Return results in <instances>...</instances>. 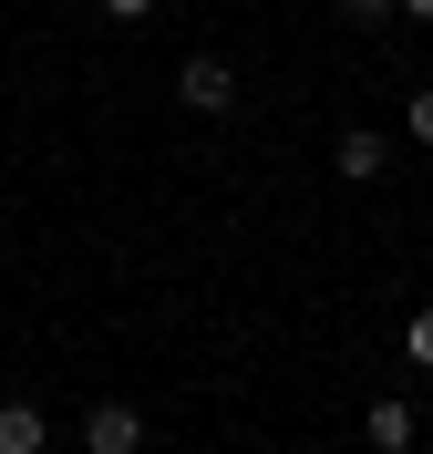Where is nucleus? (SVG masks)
I'll return each instance as SVG.
<instances>
[{"instance_id":"3","label":"nucleus","mask_w":433,"mask_h":454,"mask_svg":"<svg viewBox=\"0 0 433 454\" xmlns=\"http://www.w3.org/2000/svg\"><path fill=\"white\" fill-rule=\"evenodd\" d=\"M0 454H52V424H42V403H0Z\"/></svg>"},{"instance_id":"9","label":"nucleus","mask_w":433,"mask_h":454,"mask_svg":"<svg viewBox=\"0 0 433 454\" xmlns=\"http://www.w3.org/2000/svg\"><path fill=\"white\" fill-rule=\"evenodd\" d=\"M104 11H114V21H144V11H155V0H104Z\"/></svg>"},{"instance_id":"1","label":"nucleus","mask_w":433,"mask_h":454,"mask_svg":"<svg viewBox=\"0 0 433 454\" xmlns=\"http://www.w3.org/2000/svg\"><path fill=\"white\" fill-rule=\"evenodd\" d=\"M175 104H186V114H228V104H237V73H228L217 52H197L186 73H175Z\"/></svg>"},{"instance_id":"2","label":"nucleus","mask_w":433,"mask_h":454,"mask_svg":"<svg viewBox=\"0 0 433 454\" xmlns=\"http://www.w3.org/2000/svg\"><path fill=\"white\" fill-rule=\"evenodd\" d=\"M83 454H144V413L135 403H93L83 413Z\"/></svg>"},{"instance_id":"10","label":"nucleus","mask_w":433,"mask_h":454,"mask_svg":"<svg viewBox=\"0 0 433 454\" xmlns=\"http://www.w3.org/2000/svg\"><path fill=\"white\" fill-rule=\"evenodd\" d=\"M392 11H413V21H433V0H392Z\"/></svg>"},{"instance_id":"6","label":"nucleus","mask_w":433,"mask_h":454,"mask_svg":"<svg viewBox=\"0 0 433 454\" xmlns=\"http://www.w3.org/2000/svg\"><path fill=\"white\" fill-rule=\"evenodd\" d=\"M403 362H423V372H433V310H413V320H403Z\"/></svg>"},{"instance_id":"8","label":"nucleus","mask_w":433,"mask_h":454,"mask_svg":"<svg viewBox=\"0 0 433 454\" xmlns=\"http://www.w3.org/2000/svg\"><path fill=\"white\" fill-rule=\"evenodd\" d=\"M341 11H351V21H382V11H392V0H341Z\"/></svg>"},{"instance_id":"5","label":"nucleus","mask_w":433,"mask_h":454,"mask_svg":"<svg viewBox=\"0 0 433 454\" xmlns=\"http://www.w3.org/2000/svg\"><path fill=\"white\" fill-rule=\"evenodd\" d=\"M361 434H372L382 454H413V403H403V393H382V403H372V424H361Z\"/></svg>"},{"instance_id":"7","label":"nucleus","mask_w":433,"mask_h":454,"mask_svg":"<svg viewBox=\"0 0 433 454\" xmlns=\"http://www.w3.org/2000/svg\"><path fill=\"white\" fill-rule=\"evenodd\" d=\"M413 135H423V145H433V83H423V93H413Z\"/></svg>"},{"instance_id":"4","label":"nucleus","mask_w":433,"mask_h":454,"mask_svg":"<svg viewBox=\"0 0 433 454\" xmlns=\"http://www.w3.org/2000/svg\"><path fill=\"white\" fill-rule=\"evenodd\" d=\"M330 166H341L351 186H372V176H382V135H372V124H351V135L330 145Z\"/></svg>"}]
</instances>
